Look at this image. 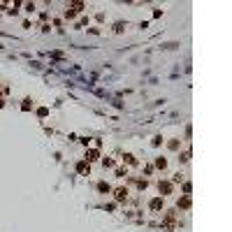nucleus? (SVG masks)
<instances>
[{"instance_id":"1","label":"nucleus","mask_w":232,"mask_h":232,"mask_svg":"<svg viewBox=\"0 0 232 232\" xmlns=\"http://www.w3.org/2000/svg\"><path fill=\"white\" fill-rule=\"evenodd\" d=\"M114 197H116V202H126L128 200V188H116L114 190Z\"/></svg>"},{"instance_id":"2","label":"nucleus","mask_w":232,"mask_h":232,"mask_svg":"<svg viewBox=\"0 0 232 232\" xmlns=\"http://www.w3.org/2000/svg\"><path fill=\"white\" fill-rule=\"evenodd\" d=\"M93 160H98V151H95V149L86 151V163H93Z\"/></svg>"},{"instance_id":"3","label":"nucleus","mask_w":232,"mask_h":232,"mask_svg":"<svg viewBox=\"0 0 232 232\" xmlns=\"http://www.w3.org/2000/svg\"><path fill=\"white\" fill-rule=\"evenodd\" d=\"M158 190H160V193H170V190H172V183H167V181L163 183V181H160V183H158Z\"/></svg>"},{"instance_id":"4","label":"nucleus","mask_w":232,"mask_h":232,"mask_svg":"<svg viewBox=\"0 0 232 232\" xmlns=\"http://www.w3.org/2000/svg\"><path fill=\"white\" fill-rule=\"evenodd\" d=\"M151 209H153V211H158V209H163V197H156V200L151 202Z\"/></svg>"},{"instance_id":"5","label":"nucleus","mask_w":232,"mask_h":232,"mask_svg":"<svg viewBox=\"0 0 232 232\" xmlns=\"http://www.w3.org/2000/svg\"><path fill=\"white\" fill-rule=\"evenodd\" d=\"M88 170H91V167H88V163H79V165H77V172H79V174H86Z\"/></svg>"},{"instance_id":"6","label":"nucleus","mask_w":232,"mask_h":232,"mask_svg":"<svg viewBox=\"0 0 232 232\" xmlns=\"http://www.w3.org/2000/svg\"><path fill=\"white\" fill-rule=\"evenodd\" d=\"M190 207V197H181L179 200V209H188Z\"/></svg>"},{"instance_id":"7","label":"nucleus","mask_w":232,"mask_h":232,"mask_svg":"<svg viewBox=\"0 0 232 232\" xmlns=\"http://www.w3.org/2000/svg\"><path fill=\"white\" fill-rule=\"evenodd\" d=\"M98 190H100V193H109L112 188H109V186H107V183L102 181V183H98Z\"/></svg>"},{"instance_id":"8","label":"nucleus","mask_w":232,"mask_h":232,"mask_svg":"<svg viewBox=\"0 0 232 232\" xmlns=\"http://www.w3.org/2000/svg\"><path fill=\"white\" fill-rule=\"evenodd\" d=\"M102 165H104V167H114V160H112V158H104Z\"/></svg>"},{"instance_id":"9","label":"nucleus","mask_w":232,"mask_h":232,"mask_svg":"<svg viewBox=\"0 0 232 232\" xmlns=\"http://www.w3.org/2000/svg\"><path fill=\"white\" fill-rule=\"evenodd\" d=\"M156 165H158V167H163V170H165V165H167V160H165V158H158V160H156Z\"/></svg>"},{"instance_id":"10","label":"nucleus","mask_w":232,"mask_h":232,"mask_svg":"<svg viewBox=\"0 0 232 232\" xmlns=\"http://www.w3.org/2000/svg\"><path fill=\"white\" fill-rule=\"evenodd\" d=\"M123 160H126V163H130V165H132V163H135V156H130V153H126V156H123Z\"/></svg>"},{"instance_id":"11","label":"nucleus","mask_w":232,"mask_h":232,"mask_svg":"<svg viewBox=\"0 0 232 232\" xmlns=\"http://www.w3.org/2000/svg\"><path fill=\"white\" fill-rule=\"evenodd\" d=\"M0 107H3V100H0Z\"/></svg>"}]
</instances>
